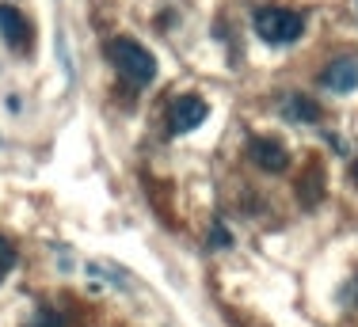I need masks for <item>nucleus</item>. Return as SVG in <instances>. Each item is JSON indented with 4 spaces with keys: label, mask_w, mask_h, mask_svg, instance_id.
<instances>
[{
    "label": "nucleus",
    "mask_w": 358,
    "mask_h": 327,
    "mask_svg": "<svg viewBox=\"0 0 358 327\" xmlns=\"http://www.w3.org/2000/svg\"><path fill=\"white\" fill-rule=\"evenodd\" d=\"M107 54H110V61H115L118 73H122L126 80H134V84H149L152 76H157V57L134 38H110Z\"/></svg>",
    "instance_id": "f257e3e1"
},
{
    "label": "nucleus",
    "mask_w": 358,
    "mask_h": 327,
    "mask_svg": "<svg viewBox=\"0 0 358 327\" xmlns=\"http://www.w3.org/2000/svg\"><path fill=\"white\" fill-rule=\"evenodd\" d=\"M255 31L271 46H286V42H297L305 34V20L297 12H286V8H259L255 12Z\"/></svg>",
    "instance_id": "f03ea898"
},
{
    "label": "nucleus",
    "mask_w": 358,
    "mask_h": 327,
    "mask_svg": "<svg viewBox=\"0 0 358 327\" xmlns=\"http://www.w3.org/2000/svg\"><path fill=\"white\" fill-rule=\"evenodd\" d=\"M206 103H202L199 96H183L172 107V130L176 133H191V130H199L202 122H206Z\"/></svg>",
    "instance_id": "7ed1b4c3"
},
{
    "label": "nucleus",
    "mask_w": 358,
    "mask_h": 327,
    "mask_svg": "<svg viewBox=\"0 0 358 327\" xmlns=\"http://www.w3.org/2000/svg\"><path fill=\"white\" fill-rule=\"evenodd\" d=\"M248 152H252V160L259 164L263 171H286L289 168V152L278 141H271V137H252Z\"/></svg>",
    "instance_id": "20e7f679"
},
{
    "label": "nucleus",
    "mask_w": 358,
    "mask_h": 327,
    "mask_svg": "<svg viewBox=\"0 0 358 327\" xmlns=\"http://www.w3.org/2000/svg\"><path fill=\"white\" fill-rule=\"evenodd\" d=\"M0 38H4L8 46H15V50L31 46V23L23 20L12 4H0Z\"/></svg>",
    "instance_id": "39448f33"
},
{
    "label": "nucleus",
    "mask_w": 358,
    "mask_h": 327,
    "mask_svg": "<svg viewBox=\"0 0 358 327\" xmlns=\"http://www.w3.org/2000/svg\"><path fill=\"white\" fill-rule=\"evenodd\" d=\"M320 80L328 84L331 92H355L358 88V61L355 57H339V61H331L324 68Z\"/></svg>",
    "instance_id": "423d86ee"
},
{
    "label": "nucleus",
    "mask_w": 358,
    "mask_h": 327,
    "mask_svg": "<svg viewBox=\"0 0 358 327\" xmlns=\"http://www.w3.org/2000/svg\"><path fill=\"white\" fill-rule=\"evenodd\" d=\"M286 115L294 122H320V107L309 96H289L286 99Z\"/></svg>",
    "instance_id": "0eeeda50"
},
{
    "label": "nucleus",
    "mask_w": 358,
    "mask_h": 327,
    "mask_svg": "<svg viewBox=\"0 0 358 327\" xmlns=\"http://www.w3.org/2000/svg\"><path fill=\"white\" fill-rule=\"evenodd\" d=\"M12 266H15V247L8 244L4 236H0V278H4V274L12 270Z\"/></svg>",
    "instance_id": "6e6552de"
},
{
    "label": "nucleus",
    "mask_w": 358,
    "mask_h": 327,
    "mask_svg": "<svg viewBox=\"0 0 358 327\" xmlns=\"http://www.w3.org/2000/svg\"><path fill=\"white\" fill-rule=\"evenodd\" d=\"M214 240H217L214 247H229V244H233V236H229V232H225V225H221V221L214 225Z\"/></svg>",
    "instance_id": "1a4fd4ad"
},
{
    "label": "nucleus",
    "mask_w": 358,
    "mask_h": 327,
    "mask_svg": "<svg viewBox=\"0 0 358 327\" xmlns=\"http://www.w3.org/2000/svg\"><path fill=\"white\" fill-rule=\"evenodd\" d=\"M355 179H358V164H355Z\"/></svg>",
    "instance_id": "9d476101"
}]
</instances>
